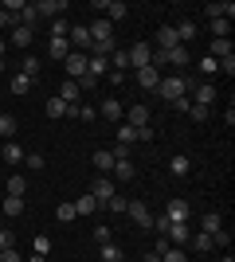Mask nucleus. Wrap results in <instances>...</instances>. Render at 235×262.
Wrapping results in <instances>:
<instances>
[{"mask_svg": "<svg viewBox=\"0 0 235 262\" xmlns=\"http://www.w3.org/2000/svg\"><path fill=\"white\" fill-rule=\"evenodd\" d=\"M192 86H196V78H184V75H161V82H157L153 94H157L161 102H168V106H173V102L184 98Z\"/></svg>", "mask_w": 235, "mask_h": 262, "instance_id": "nucleus-1", "label": "nucleus"}, {"mask_svg": "<svg viewBox=\"0 0 235 262\" xmlns=\"http://www.w3.org/2000/svg\"><path fill=\"white\" fill-rule=\"evenodd\" d=\"M90 196H94V200H98V208H106V200H114V196H118V184H114V180H110V176H94V184H90Z\"/></svg>", "mask_w": 235, "mask_h": 262, "instance_id": "nucleus-2", "label": "nucleus"}, {"mask_svg": "<svg viewBox=\"0 0 235 262\" xmlns=\"http://www.w3.org/2000/svg\"><path fill=\"white\" fill-rule=\"evenodd\" d=\"M94 12H98L102 20H125V16H130V8H125L122 0H94Z\"/></svg>", "mask_w": 235, "mask_h": 262, "instance_id": "nucleus-3", "label": "nucleus"}, {"mask_svg": "<svg viewBox=\"0 0 235 262\" xmlns=\"http://www.w3.org/2000/svg\"><path fill=\"white\" fill-rule=\"evenodd\" d=\"M35 12H39V20H59L63 12H67V0H32Z\"/></svg>", "mask_w": 235, "mask_h": 262, "instance_id": "nucleus-4", "label": "nucleus"}, {"mask_svg": "<svg viewBox=\"0 0 235 262\" xmlns=\"http://www.w3.org/2000/svg\"><path fill=\"white\" fill-rule=\"evenodd\" d=\"M125 125H130V129H145V125H153L149 106H141V102H137V106H130V110H125Z\"/></svg>", "mask_w": 235, "mask_h": 262, "instance_id": "nucleus-5", "label": "nucleus"}, {"mask_svg": "<svg viewBox=\"0 0 235 262\" xmlns=\"http://www.w3.org/2000/svg\"><path fill=\"white\" fill-rule=\"evenodd\" d=\"M63 67H67V75H71V82H78V78L87 75V51H71L67 59H63Z\"/></svg>", "mask_w": 235, "mask_h": 262, "instance_id": "nucleus-6", "label": "nucleus"}, {"mask_svg": "<svg viewBox=\"0 0 235 262\" xmlns=\"http://www.w3.org/2000/svg\"><path fill=\"white\" fill-rule=\"evenodd\" d=\"M125 55H130V67H134V71H141V67L153 63V47H149V43H134Z\"/></svg>", "mask_w": 235, "mask_h": 262, "instance_id": "nucleus-7", "label": "nucleus"}, {"mask_svg": "<svg viewBox=\"0 0 235 262\" xmlns=\"http://www.w3.org/2000/svg\"><path fill=\"white\" fill-rule=\"evenodd\" d=\"M165 239H168V247H188V239H192V227H188V223H168Z\"/></svg>", "mask_w": 235, "mask_h": 262, "instance_id": "nucleus-8", "label": "nucleus"}, {"mask_svg": "<svg viewBox=\"0 0 235 262\" xmlns=\"http://www.w3.org/2000/svg\"><path fill=\"white\" fill-rule=\"evenodd\" d=\"M125 215H130V219H134V223H137V227H153V215H149V208H145V204H141V200H134V204H125Z\"/></svg>", "mask_w": 235, "mask_h": 262, "instance_id": "nucleus-9", "label": "nucleus"}, {"mask_svg": "<svg viewBox=\"0 0 235 262\" xmlns=\"http://www.w3.org/2000/svg\"><path fill=\"white\" fill-rule=\"evenodd\" d=\"M44 110H47V118H55V121H59V118H75V110H78V106H67V102L55 94V98H47V102H44Z\"/></svg>", "mask_w": 235, "mask_h": 262, "instance_id": "nucleus-10", "label": "nucleus"}, {"mask_svg": "<svg viewBox=\"0 0 235 262\" xmlns=\"http://www.w3.org/2000/svg\"><path fill=\"white\" fill-rule=\"evenodd\" d=\"M134 161H130V157H118V161H114V168H110V180L114 184H122V180H134Z\"/></svg>", "mask_w": 235, "mask_h": 262, "instance_id": "nucleus-11", "label": "nucleus"}, {"mask_svg": "<svg viewBox=\"0 0 235 262\" xmlns=\"http://www.w3.org/2000/svg\"><path fill=\"white\" fill-rule=\"evenodd\" d=\"M188 94H192V106H212V102H216V86H212V82H196Z\"/></svg>", "mask_w": 235, "mask_h": 262, "instance_id": "nucleus-12", "label": "nucleus"}, {"mask_svg": "<svg viewBox=\"0 0 235 262\" xmlns=\"http://www.w3.org/2000/svg\"><path fill=\"white\" fill-rule=\"evenodd\" d=\"M134 78H137V86H141V90H157V82H161V71L149 63V67H141V71H134Z\"/></svg>", "mask_w": 235, "mask_h": 262, "instance_id": "nucleus-13", "label": "nucleus"}, {"mask_svg": "<svg viewBox=\"0 0 235 262\" xmlns=\"http://www.w3.org/2000/svg\"><path fill=\"white\" fill-rule=\"evenodd\" d=\"M165 219L168 223H188V204H184V200H168L165 204Z\"/></svg>", "mask_w": 235, "mask_h": 262, "instance_id": "nucleus-14", "label": "nucleus"}, {"mask_svg": "<svg viewBox=\"0 0 235 262\" xmlns=\"http://www.w3.org/2000/svg\"><path fill=\"white\" fill-rule=\"evenodd\" d=\"M67 39H71V51H90V32H87V24H75Z\"/></svg>", "mask_w": 235, "mask_h": 262, "instance_id": "nucleus-15", "label": "nucleus"}, {"mask_svg": "<svg viewBox=\"0 0 235 262\" xmlns=\"http://www.w3.org/2000/svg\"><path fill=\"white\" fill-rule=\"evenodd\" d=\"M157 51H173V47H180V39H177V28L173 24H161V32H157Z\"/></svg>", "mask_w": 235, "mask_h": 262, "instance_id": "nucleus-16", "label": "nucleus"}, {"mask_svg": "<svg viewBox=\"0 0 235 262\" xmlns=\"http://www.w3.org/2000/svg\"><path fill=\"white\" fill-rule=\"evenodd\" d=\"M0 161L8 164V168H16V164H24V149L16 141H4V149H0Z\"/></svg>", "mask_w": 235, "mask_h": 262, "instance_id": "nucleus-17", "label": "nucleus"}, {"mask_svg": "<svg viewBox=\"0 0 235 262\" xmlns=\"http://www.w3.org/2000/svg\"><path fill=\"white\" fill-rule=\"evenodd\" d=\"M87 75H90V78L110 75V59H106V55H87Z\"/></svg>", "mask_w": 235, "mask_h": 262, "instance_id": "nucleus-18", "label": "nucleus"}, {"mask_svg": "<svg viewBox=\"0 0 235 262\" xmlns=\"http://www.w3.org/2000/svg\"><path fill=\"white\" fill-rule=\"evenodd\" d=\"M165 63H168V67H177V71H184V67L192 63L188 47H173V51H165Z\"/></svg>", "mask_w": 235, "mask_h": 262, "instance_id": "nucleus-19", "label": "nucleus"}, {"mask_svg": "<svg viewBox=\"0 0 235 262\" xmlns=\"http://www.w3.org/2000/svg\"><path fill=\"white\" fill-rule=\"evenodd\" d=\"M47 55L63 63V59H67V55H71V39H51V35H47Z\"/></svg>", "mask_w": 235, "mask_h": 262, "instance_id": "nucleus-20", "label": "nucleus"}, {"mask_svg": "<svg viewBox=\"0 0 235 262\" xmlns=\"http://www.w3.org/2000/svg\"><path fill=\"white\" fill-rule=\"evenodd\" d=\"M102 118H106V121H122L125 118V106L118 98H106V102H102Z\"/></svg>", "mask_w": 235, "mask_h": 262, "instance_id": "nucleus-21", "label": "nucleus"}, {"mask_svg": "<svg viewBox=\"0 0 235 262\" xmlns=\"http://www.w3.org/2000/svg\"><path fill=\"white\" fill-rule=\"evenodd\" d=\"M168 172H173V176H188L192 172V157L188 153H177L173 161H168Z\"/></svg>", "mask_w": 235, "mask_h": 262, "instance_id": "nucleus-22", "label": "nucleus"}, {"mask_svg": "<svg viewBox=\"0 0 235 262\" xmlns=\"http://www.w3.org/2000/svg\"><path fill=\"white\" fill-rule=\"evenodd\" d=\"M204 12H208V20H231V16H235V4H231V0H227V4H208Z\"/></svg>", "mask_w": 235, "mask_h": 262, "instance_id": "nucleus-23", "label": "nucleus"}, {"mask_svg": "<svg viewBox=\"0 0 235 262\" xmlns=\"http://www.w3.org/2000/svg\"><path fill=\"white\" fill-rule=\"evenodd\" d=\"M173 28H177V39H180V47L196 39V20H180V24H173Z\"/></svg>", "mask_w": 235, "mask_h": 262, "instance_id": "nucleus-24", "label": "nucleus"}, {"mask_svg": "<svg viewBox=\"0 0 235 262\" xmlns=\"http://www.w3.org/2000/svg\"><path fill=\"white\" fill-rule=\"evenodd\" d=\"M59 98L67 102V106H78V98H82V90H78V82H63V86H59Z\"/></svg>", "mask_w": 235, "mask_h": 262, "instance_id": "nucleus-25", "label": "nucleus"}, {"mask_svg": "<svg viewBox=\"0 0 235 262\" xmlns=\"http://www.w3.org/2000/svg\"><path fill=\"white\" fill-rule=\"evenodd\" d=\"M106 59H110V71H122V75L130 71V55H125L122 47H114V51L106 55Z\"/></svg>", "mask_w": 235, "mask_h": 262, "instance_id": "nucleus-26", "label": "nucleus"}, {"mask_svg": "<svg viewBox=\"0 0 235 262\" xmlns=\"http://www.w3.org/2000/svg\"><path fill=\"white\" fill-rule=\"evenodd\" d=\"M94 211H98V200L90 196V192L75 200V215H94Z\"/></svg>", "mask_w": 235, "mask_h": 262, "instance_id": "nucleus-27", "label": "nucleus"}, {"mask_svg": "<svg viewBox=\"0 0 235 262\" xmlns=\"http://www.w3.org/2000/svg\"><path fill=\"white\" fill-rule=\"evenodd\" d=\"M32 39H35L32 28H24V24H16V28H12V43H16V47H28Z\"/></svg>", "mask_w": 235, "mask_h": 262, "instance_id": "nucleus-28", "label": "nucleus"}, {"mask_svg": "<svg viewBox=\"0 0 235 262\" xmlns=\"http://www.w3.org/2000/svg\"><path fill=\"white\" fill-rule=\"evenodd\" d=\"M24 192H28V176H24V172H12L8 176V196H24Z\"/></svg>", "mask_w": 235, "mask_h": 262, "instance_id": "nucleus-29", "label": "nucleus"}, {"mask_svg": "<svg viewBox=\"0 0 235 262\" xmlns=\"http://www.w3.org/2000/svg\"><path fill=\"white\" fill-rule=\"evenodd\" d=\"M94 168H102V176H110V168H114V153L110 149H98V153H94Z\"/></svg>", "mask_w": 235, "mask_h": 262, "instance_id": "nucleus-30", "label": "nucleus"}, {"mask_svg": "<svg viewBox=\"0 0 235 262\" xmlns=\"http://www.w3.org/2000/svg\"><path fill=\"white\" fill-rule=\"evenodd\" d=\"M8 90H12V94H16V98H24V94H28V90H32V78H24V75H12Z\"/></svg>", "mask_w": 235, "mask_h": 262, "instance_id": "nucleus-31", "label": "nucleus"}, {"mask_svg": "<svg viewBox=\"0 0 235 262\" xmlns=\"http://www.w3.org/2000/svg\"><path fill=\"white\" fill-rule=\"evenodd\" d=\"M220 227H224V219L216 215V211H208V215L200 219V231H204V235H216V231H220Z\"/></svg>", "mask_w": 235, "mask_h": 262, "instance_id": "nucleus-32", "label": "nucleus"}, {"mask_svg": "<svg viewBox=\"0 0 235 262\" xmlns=\"http://www.w3.org/2000/svg\"><path fill=\"white\" fill-rule=\"evenodd\" d=\"M125 251L118 247V243H102V262H122Z\"/></svg>", "mask_w": 235, "mask_h": 262, "instance_id": "nucleus-33", "label": "nucleus"}, {"mask_svg": "<svg viewBox=\"0 0 235 262\" xmlns=\"http://www.w3.org/2000/svg\"><path fill=\"white\" fill-rule=\"evenodd\" d=\"M20 24L35 32V24H39V12H35V4H24V8H20Z\"/></svg>", "mask_w": 235, "mask_h": 262, "instance_id": "nucleus-34", "label": "nucleus"}, {"mask_svg": "<svg viewBox=\"0 0 235 262\" xmlns=\"http://www.w3.org/2000/svg\"><path fill=\"white\" fill-rule=\"evenodd\" d=\"M227 55H235L231 51V39H212V59L220 63V59H227Z\"/></svg>", "mask_w": 235, "mask_h": 262, "instance_id": "nucleus-35", "label": "nucleus"}, {"mask_svg": "<svg viewBox=\"0 0 235 262\" xmlns=\"http://www.w3.org/2000/svg\"><path fill=\"white\" fill-rule=\"evenodd\" d=\"M4 215H8V219L24 215V196H8V200H4Z\"/></svg>", "mask_w": 235, "mask_h": 262, "instance_id": "nucleus-36", "label": "nucleus"}, {"mask_svg": "<svg viewBox=\"0 0 235 262\" xmlns=\"http://www.w3.org/2000/svg\"><path fill=\"white\" fill-rule=\"evenodd\" d=\"M188 247H196V251H212V235H204V231H192V239H188Z\"/></svg>", "mask_w": 235, "mask_h": 262, "instance_id": "nucleus-37", "label": "nucleus"}, {"mask_svg": "<svg viewBox=\"0 0 235 262\" xmlns=\"http://www.w3.org/2000/svg\"><path fill=\"white\" fill-rule=\"evenodd\" d=\"M20 75L32 78V82L39 78V59H35V55H24V71H20Z\"/></svg>", "mask_w": 235, "mask_h": 262, "instance_id": "nucleus-38", "label": "nucleus"}, {"mask_svg": "<svg viewBox=\"0 0 235 262\" xmlns=\"http://www.w3.org/2000/svg\"><path fill=\"white\" fill-rule=\"evenodd\" d=\"M67 35H71V24H67V16L51 20V39H67Z\"/></svg>", "mask_w": 235, "mask_h": 262, "instance_id": "nucleus-39", "label": "nucleus"}, {"mask_svg": "<svg viewBox=\"0 0 235 262\" xmlns=\"http://www.w3.org/2000/svg\"><path fill=\"white\" fill-rule=\"evenodd\" d=\"M161 262H188V254H184V247H165Z\"/></svg>", "mask_w": 235, "mask_h": 262, "instance_id": "nucleus-40", "label": "nucleus"}, {"mask_svg": "<svg viewBox=\"0 0 235 262\" xmlns=\"http://www.w3.org/2000/svg\"><path fill=\"white\" fill-rule=\"evenodd\" d=\"M231 35V20H212V39H227Z\"/></svg>", "mask_w": 235, "mask_h": 262, "instance_id": "nucleus-41", "label": "nucleus"}, {"mask_svg": "<svg viewBox=\"0 0 235 262\" xmlns=\"http://www.w3.org/2000/svg\"><path fill=\"white\" fill-rule=\"evenodd\" d=\"M55 219H59V223H71V219H78V215H75V204H71V200H67V204H59V208H55Z\"/></svg>", "mask_w": 235, "mask_h": 262, "instance_id": "nucleus-42", "label": "nucleus"}, {"mask_svg": "<svg viewBox=\"0 0 235 262\" xmlns=\"http://www.w3.org/2000/svg\"><path fill=\"white\" fill-rule=\"evenodd\" d=\"M12 133H16V118H12V114H0V137L12 141Z\"/></svg>", "mask_w": 235, "mask_h": 262, "instance_id": "nucleus-43", "label": "nucleus"}, {"mask_svg": "<svg viewBox=\"0 0 235 262\" xmlns=\"http://www.w3.org/2000/svg\"><path fill=\"white\" fill-rule=\"evenodd\" d=\"M35 254H39V258H47V254H51V239H47V235H35Z\"/></svg>", "mask_w": 235, "mask_h": 262, "instance_id": "nucleus-44", "label": "nucleus"}, {"mask_svg": "<svg viewBox=\"0 0 235 262\" xmlns=\"http://www.w3.org/2000/svg\"><path fill=\"white\" fill-rule=\"evenodd\" d=\"M16 247V231H4L0 227V251H12Z\"/></svg>", "mask_w": 235, "mask_h": 262, "instance_id": "nucleus-45", "label": "nucleus"}, {"mask_svg": "<svg viewBox=\"0 0 235 262\" xmlns=\"http://www.w3.org/2000/svg\"><path fill=\"white\" fill-rule=\"evenodd\" d=\"M200 71H204V75H220V63H216L212 55H204V59H200Z\"/></svg>", "mask_w": 235, "mask_h": 262, "instance_id": "nucleus-46", "label": "nucleus"}, {"mask_svg": "<svg viewBox=\"0 0 235 262\" xmlns=\"http://www.w3.org/2000/svg\"><path fill=\"white\" fill-rule=\"evenodd\" d=\"M75 118H78V121H94V118H98V110H94V106H78Z\"/></svg>", "mask_w": 235, "mask_h": 262, "instance_id": "nucleus-47", "label": "nucleus"}, {"mask_svg": "<svg viewBox=\"0 0 235 262\" xmlns=\"http://www.w3.org/2000/svg\"><path fill=\"white\" fill-rule=\"evenodd\" d=\"M137 141V133L130 129V125H122V129H118V145H134Z\"/></svg>", "mask_w": 235, "mask_h": 262, "instance_id": "nucleus-48", "label": "nucleus"}, {"mask_svg": "<svg viewBox=\"0 0 235 262\" xmlns=\"http://www.w3.org/2000/svg\"><path fill=\"white\" fill-rule=\"evenodd\" d=\"M94 243H98V247L102 243H114V231L110 227H94Z\"/></svg>", "mask_w": 235, "mask_h": 262, "instance_id": "nucleus-49", "label": "nucleus"}, {"mask_svg": "<svg viewBox=\"0 0 235 262\" xmlns=\"http://www.w3.org/2000/svg\"><path fill=\"white\" fill-rule=\"evenodd\" d=\"M227 243H231V231H224V227H220V231L212 235V247H227Z\"/></svg>", "mask_w": 235, "mask_h": 262, "instance_id": "nucleus-50", "label": "nucleus"}, {"mask_svg": "<svg viewBox=\"0 0 235 262\" xmlns=\"http://www.w3.org/2000/svg\"><path fill=\"white\" fill-rule=\"evenodd\" d=\"M125 204H130L125 196H114V200H106V208H110V211H118V215L125 211Z\"/></svg>", "mask_w": 235, "mask_h": 262, "instance_id": "nucleus-51", "label": "nucleus"}, {"mask_svg": "<svg viewBox=\"0 0 235 262\" xmlns=\"http://www.w3.org/2000/svg\"><path fill=\"white\" fill-rule=\"evenodd\" d=\"M220 75H235V55H227V59H220Z\"/></svg>", "mask_w": 235, "mask_h": 262, "instance_id": "nucleus-52", "label": "nucleus"}, {"mask_svg": "<svg viewBox=\"0 0 235 262\" xmlns=\"http://www.w3.org/2000/svg\"><path fill=\"white\" fill-rule=\"evenodd\" d=\"M24 164H28V168H44V157L39 153H24Z\"/></svg>", "mask_w": 235, "mask_h": 262, "instance_id": "nucleus-53", "label": "nucleus"}, {"mask_svg": "<svg viewBox=\"0 0 235 262\" xmlns=\"http://www.w3.org/2000/svg\"><path fill=\"white\" fill-rule=\"evenodd\" d=\"M8 24H12V28H16V24H20V16H8V12L0 8V28H8Z\"/></svg>", "mask_w": 235, "mask_h": 262, "instance_id": "nucleus-54", "label": "nucleus"}, {"mask_svg": "<svg viewBox=\"0 0 235 262\" xmlns=\"http://www.w3.org/2000/svg\"><path fill=\"white\" fill-rule=\"evenodd\" d=\"M188 114H192V121H204V118H208V106H192Z\"/></svg>", "mask_w": 235, "mask_h": 262, "instance_id": "nucleus-55", "label": "nucleus"}, {"mask_svg": "<svg viewBox=\"0 0 235 262\" xmlns=\"http://www.w3.org/2000/svg\"><path fill=\"white\" fill-rule=\"evenodd\" d=\"M0 262H24V258L16 254V247H12V251H0Z\"/></svg>", "mask_w": 235, "mask_h": 262, "instance_id": "nucleus-56", "label": "nucleus"}, {"mask_svg": "<svg viewBox=\"0 0 235 262\" xmlns=\"http://www.w3.org/2000/svg\"><path fill=\"white\" fill-rule=\"evenodd\" d=\"M137 141H153V125H145V129H134Z\"/></svg>", "mask_w": 235, "mask_h": 262, "instance_id": "nucleus-57", "label": "nucleus"}, {"mask_svg": "<svg viewBox=\"0 0 235 262\" xmlns=\"http://www.w3.org/2000/svg\"><path fill=\"white\" fill-rule=\"evenodd\" d=\"M173 110H192V98H188V94H184V98H177V102H173Z\"/></svg>", "mask_w": 235, "mask_h": 262, "instance_id": "nucleus-58", "label": "nucleus"}, {"mask_svg": "<svg viewBox=\"0 0 235 262\" xmlns=\"http://www.w3.org/2000/svg\"><path fill=\"white\" fill-rule=\"evenodd\" d=\"M141 262H161V254H157V251H149V254H145Z\"/></svg>", "mask_w": 235, "mask_h": 262, "instance_id": "nucleus-59", "label": "nucleus"}, {"mask_svg": "<svg viewBox=\"0 0 235 262\" xmlns=\"http://www.w3.org/2000/svg\"><path fill=\"white\" fill-rule=\"evenodd\" d=\"M4 51H8V39H0V59H4Z\"/></svg>", "mask_w": 235, "mask_h": 262, "instance_id": "nucleus-60", "label": "nucleus"}, {"mask_svg": "<svg viewBox=\"0 0 235 262\" xmlns=\"http://www.w3.org/2000/svg\"><path fill=\"white\" fill-rule=\"evenodd\" d=\"M28 262H47V258H39V254H32V258H28Z\"/></svg>", "mask_w": 235, "mask_h": 262, "instance_id": "nucleus-61", "label": "nucleus"}, {"mask_svg": "<svg viewBox=\"0 0 235 262\" xmlns=\"http://www.w3.org/2000/svg\"><path fill=\"white\" fill-rule=\"evenodd\" d=\"M224 262H235V258H231V254H227V258H224Z\"/></svg>", "mask_w": 235, "mask_h": 262, "instance_id": "nucleus-62", "label": "nucleus"}]
</instances>
